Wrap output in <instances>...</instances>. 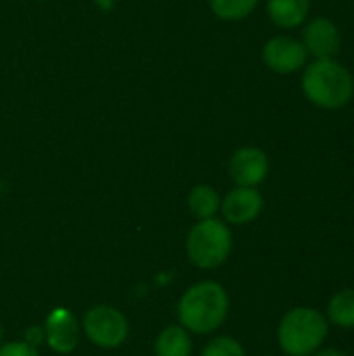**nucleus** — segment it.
Returning <instances> with one entry per match:
<instances>
[{"mask_svg":"<svg viewBox=\"0 0 354 356\" xmlns=\"http://www.w3.org/2000/svg\"><path fill=\"white\" fill-rule=\"evenodd\" d=\"M200 356H246L244 346L232 336H217L202 348Z\"/></svg>","mask_w":354,"mask_h":356,"instance_id":"16","label":"nucleus"},{"mask_svg":"<svg viewBox=\"0 0 354 356\" xmlns=\"http://www.w3.org/2000/svg\"><path fill=\"white\" fill-rule=\"evenodd\" d=\"M81 334L92 346L102 350H115L127 342L129 321L119 309L111 305H96L83 315Z\"/></svg>","mask_w":354,"mask_h":356,"instance_id":"5","label":"nucleus"},{"mask_svg":"<svg viewBox=\"0 0 354 356\" xmlns=\"http://www.w3.org/2000/svg\"><path fill=\"white\" fill-rule=\"evenodd\" d=\"M309 356H348L346 353H342V350H336V348H319L317 353H313V355Z\"/></svg>","mask_w":354,"mask_h":356,"instance_id":"20","label":"nucleus"},{"mask_svg":"<svg viewBox=\"0 0 354 356\" xmlns=\"http://www.w3.org/2000/svg\"><path fill=\"white\" fill-rule=\"evenodd\" d=\"M265 200L259 188L236 186L221 198V217L227 225H248L263 213Z\"/></svg>","mask_w":354,"mask_h":356,"instance_id":"9","label":"nucleus"},{"mask_svg":"<svg viewBox=\"0 0 354 356\" xmlns=\"http://www.w3.org/2000/svg\"><path fill=\"white\" fill-rule=\"evenodd\" d=\"M328 321L342 330H354V288L340 290L332 296L328 305Z\"/></svg>","mask_w":354,"mask_h":356,"instance_id":"14","label":"nucleus"},{"mask_svg":"<svg viewBox=\"0 0 354 356\" xmlns=\"http://www.w3.org/2000/svg\"><path fill=\"white\" fill-rule=\"evenodd\" d=\"M303 92L311 104L325 111H338L353 100L354 77L336 58H319L305 67Z\"/></svg>","mask_w":354,"mask_h":356,"instance_id":"2","label":"nucleus"},{"mask_svg":"<svg viewBox=\"0 0 354 356\" xmlns=\"http://www.w3.org/2000/svg\"><path fill=\"white\" fill-rule=\"evenodd\" d=\"M328 332V317L321 311L296 307L282 317L277 325V344L286 356H309L323 346Z\"/></svg>","mask_w":354,"mask_h":356,"instance_id":"3","label":"nucleus"},{"mask_svg":"<svg viewBox=\"0 0 354 356\" xmlns=\"http://www.w3.org/2000/svg\"><path fill=\"white\" fill-rule=\"evenodd\" d=\"M230 315V294L213 280L190 286L177 302V321L190 334H215Z\"/></svg>","mask_w":354,"mask_h":356,"instance_id":"1","label":"nucleus"},{"mask_svg":"<svg viewBox=\"0 0 354 356\" xmlns=\"http://www.w3.org/2000/svg\"><path fill=\"white\" fill-rule=\"evenodd\" d=\"M0 346H2V327H0Z\"/></svg>","mask_w":354,"mask_h":356,"instance_id":"21","label":"nucleus"},{"mask_svg":"<svg viewBox=\"0 0 354 356\" xmlns=\"http://www.w3.org/2000/svg\"><path fill=\"white\" fill-rule=\"evenodd\" d=\"M188 209L196 221L213 219L219 215L221 209V196L219 192L209 184H198L188 194Z\"/></svg>","mask_w":354,"mask_h":356,"instance_id":"13","label":"nucleus"},{"mask_svg":"<svg viewBox=\"0 0 354 356\" xmlns=\"http://www.w3.org/2000/svg\"><path fill=\"white\" fill-rule=\"evenodd\" d=\"M261 356H273V355H261Z\"/></svg>","mask_w":354,"mask_h":356,"instance_id":"23","label":"nucleus"},{"mask_svg":"<svg viewBox=\"0 0 354 356\" xmlns=\"http://www.w3.org/2000/svg\"><path fill=\"white\" fill-rule=\"evenodd\" d=\"M227 173L236 186L259 188L269 175V156L259 146H242L230 156Z\"/></svg>","mask_w":354,"mask_h":356,"instance_id":"8","label":"nucleus"},{"mask_svg":"<svg viewBox=\"0 0 354 356\" xmlns=\"http://www.w3.org/2000/svg\"><path fill=\"white\" fill-rule=\"evenodd\" d=\"M303 46L315 60L319 58H336L342 46L340 29L334 21L328 17H315L311 19L303 29Z\"/></svg>","mask_w":354,"mask_h":356,"instance_id":"10","label":"nucleus"},{"mask_svg":"<svg viewBox=\"0 0 354 356\" xmlns=\"http://www.w3.org/2000/svg\"><path fill=\"white\" fill-rule=\"evenodd\" d=\"M307 58L309 52L303 42L290 35H275L267 40L261 50L263 65L277 75H290L300 71L303 67H307Z\"/></svg>","mask_w":354,"mask_h":356,"instance_id":"6","label":"nucleus"},{"mask_svg":"<svg viewBox=\"0 0 354 356\" xmlns=\"http://www.w3.org/2000/svg\"><path fill=\"white\" fill-rule=\"evenodd\" d=\"M311 0H267V15L280 29H294L307 21Z\"/></svg>","mask_w":354,"mask_h":356,"instance_id":"11","label":"nucleus"},{"mask_svg":"<svg viewBox=\"0 0 354 356\" xmlns=\"http://www.w3.org/2000/svg\"><path fill=\"white\" fill-rule=\"evenodd\" d=\"M44 336H46V346L56 353V355H71L81 338V323L77 321V317L65 309V307H56L46 315L44 321Z\"/></svg>","mask_w":354,"mask_h":356,"instance_id":"7","label":"nucleus"},{"mask_svg":"<svg viewBox=\"0 0 354 356\" xmlns=\"http://www.w3.org/2000/svg\"><path fill=\"white\" fill-rule=\"evenodd\" d=\"M23 342H27L29 346L38 348L46 342V336H44V327L42 325H31L25 330V336H23Z\"/></svg>","mask_w":354,"mask_h":356,"instance_id":"18","label":"nucleus"},{"mask_svg":"<svg viewBox=\"0 0 354 356\" xmlns=\"http://www.w3.org/2000/svg\"><path fill=\"white\" fill-rule=\"evenodd\" d=\"M154 356H192V334L177 325H167L154 340Z\"/></svg>","mask_w":354,"mask_h":356,"instance_id":"12","label":"nucleus"},{"mask_svg":"<svg viewBox=\"0 0 354 356\" xmlns=\"http://www.w3.org/2000/svg\"><path fill=\"white\" fill-rule=\"evenodd\" d=\"M259 2L261 0H209V8L219 21L236 23L246 19L259 6Z\"/></svg>","mask_w":354,"mask_h":356,"instance_id":"15","label":"nucleus"},{"mask_svg":"<svg viewBox=\"0 0 354 356\" xmlns=\"http://www.w3.org/2000/svg\"><path fill=\"white\" fill-rule=\"evenodd\" d=\"M92 4L102 13H111L117 6V0H92Z\"/></svg>","mask_w":354,"mask_h":356,"instance_id":"19","label":"nucleus"},{"mask_svg":"<svg viewBox=\"0 0 354 356\" xmlns=\"http://www.w3.org/2000/svg\"><path fill=\"white\" fill-rule=\"evenodd\" d=\"M0 356H40L38 348L29 346L27 342H6L0 346Z\"/></svg>","mask_w":354,"mask_h":356,"instance_id":"17","label":"nucleus"},{"mask_svg":"<svg viewBox=\"0 0 354 356\" xmlns=\"http://www.w3.org/2000/svg\"><path fill=\"white\" fill-rule=\"evenodd\" d=\"M35 2H52V0H35Z\"/></svg>","mask_w":354,"mask_h":356,"instance_id":"22","label":"nucleus"},{"mask_svg":"<svg viewBox=\"0 0 354 356\" xmlns=\"http://www.w3.org/2000/svg\"><path fill=\"white\" fill-rule=\"evenodd\" d=\"M234 248V236L230 225L219 219L196 221L186 236V257L196 269L213 271L221 267Z\"/></svg>","mask_w":354,"mask_h":356,"instance_id":"4","label":"nucleus"}]
</instances>
